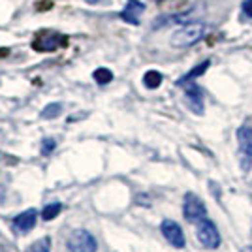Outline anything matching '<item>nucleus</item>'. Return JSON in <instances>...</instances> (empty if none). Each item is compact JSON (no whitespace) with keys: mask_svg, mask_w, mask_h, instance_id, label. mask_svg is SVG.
<instances>
[{"mask_svg":"<svg viewBox=\"0 0 252 252\" xmlns=\"http://www.w3.org/2000/svg\"><path fill=\"white\" fill-rule=\"evenodd\" d=\"M205 34H207V27L203 23H187L171 34L169 43L175 49H187V47H192L194 43L200 42Z\"/></svg>","mask_w":252,"mask_h":252,"instance_id":"1","label":"nucleus"},{"mask_svg":"<svg viewBox=\"0 0 252 252\" xmlns=\"http://www.w3.org/2000/svg\"><path fill=\"white\" fill-rule=\"evenodd\" d=\"M237 160L243 173L252 169V126L249 125L237 128Z\"/></svg>","mask_w":252,"mask_h":252,"instance_id":"2","label":"nucleus"},{"mask_svg":"<svg viewBox=\"0 0 252 252\" xmlns=\"http://www.w3.org/2000/svg\"><path fill=\"white\" fill-rule=\"evenodd\" d=\"M68 252H96L98 241L89 230H74L66 239Z\"/></svg>","mask_w":252,"mask_h":252,"instance_id":"3","label":"nucleus"},{"mask_svg":"<svg viewBox=\"0 0 252 252\" xmlns=\"http://www.w3.org/2000/svg\"><path fill=\"white\" fill-rule=\"evenodd\" d=\"M183 215L190 224H198L200 220L207 219V207L205 203L201 201V198H198L196 194H185V203H183Z\"/></svg>","mask_w":252,"mask_h":252,"instance_id":"4","label":"nucleus"},{"mask_svg":"<svg viewBox=\"0 0 252 252\" xmlns=\"http://www.w3.org/2000/svg\"><path fill=\"white\" fill-rule=\"evenodd\" d=\"M196 233H198V239L205 249L215 251V249L220 247V233L217 230L215 222L209 220V219H203L196 224Z\"/></svg>","mask_w":252,"mask_h":252,"instance_id":"5","label":"nucleus"},{"mask_svg":"<svg viewBox=\"0 0 252 252\" xmlns=\"http://www.w3.org/2000/svg\"><path fill=\"white\" fill-rule=\"evenodd\" d=\"M160 231H162V235L166 237V241H168L171 247H175V249H183V247L187 245V239H185L183 228H181L175 220L166 219V220L162 222V226H160Z\"/></svg>","mask_w":252,"mask_h":252,"instance_id":"6","label":"nucleus"},{"mask_svg":"<svg viewBox=\"0 0 252 252\" xmlns=\"http://www.w3.org/2000/svg\"><path fill=\"white\" fill-rule=\"evenodd\" d=\"M183 87H185V98L189 102V107L196 115H201L203 113V91L194 81L183 85Z\"/></svg>","mask_w":252,"mask_h":252,"instance_id":"7","label":"nucleus"},{"mask_svg":"<svg viewBox=\"0 0 252 252\" xmlns=\"http://www.w3.org/2000/svg\"><path fill=\"white\" fill-rule=\"evenodd\" d=\"M143 11H145V4L141 0H128L123 11L119 13V17L128 25L136 27V25H139V17H141Z\"/></svg>","mask_w":252,"mask_h":252,"instance_id":"8","label":"nucleus"},{"mask_svg":"<svg viewBox=\"0 0 252 252\" xmlns=\"http://www.w3.org/2000/svg\"><path fill=\"white\" fill-rule=\"evenodd\" d=\"M36 219H38V211L36 209H27L19 213L13 220H11V226L13 230L19 231V233H29V231L36 226Z\"/></svg>","mask_w":252,"mask_h":252,"instance_id":"9","label":"nucleus"},{"mask_svg":"<svg viewBox=\"0 0 252 252\" xmlns=\"http://www.w3.org/2000/svg\"><path fill=\"white\" fill-rule=\"evenodd\" d=\"M66 42L63 34H57V32H43L38 40H34V49L38 51H53L57 47H61Z\"/></svg>","mask_w":252,"mask_h":252,"instance_id":"10","label":"nucleus"},{"mask_svg":"<svg viewBox=\"0 0 252 252\" xmlns=\"http://www.w3.org/2000/svg\"><path fill=\"white\" fill-rule=\"evenodd\" d=\"M209 66H211V63L209 61H203V63H200L198 66H194L190 72H187V74L183 75L181 79L177 81V85L179 87H183V85H187V83H190V81H194L196 77H200V75H203L207 70H209Z\"/></svg>","mask_w":252,"mask_h":252,"instance_id":"11","label":"nucleus"},{"mask_svg":"<svg viewBox=\"0 0 252 252\" xmlns=\"http://www.w3.org/2000/svg\"><path fill=\"white\" fill-rule=\"evenodd\" d=\"M162 74L160 72H157V70H149L147 74L143 75V85L147 87V89H151V91H155V89H158L160 85H162Z\"/></svg>","mask_w":252,"mask_h":252,"instance_id":"12","label":"nucleus"},{"mask_svg":"<svg viewBox=\"0 0 252 252\" xmlns=\"http://www.w3.org/2000/svg\"><path fill=\"white\" fill-rule=\"evenodd\" d=\"M61 113H63V104H61V102H53V104H47L43 107V111L40 117L45 119V121H51V119H57Z\"/></svg>","mask_w":252,"mask_h":252,"instance_id":"13","label":"nucleus"},{"mask_svg":"<svg viewBox=\"0 0 252 252\" xmlns=\"http://www.w3.org/2000/svg\"><path fill=\"white\" fill-rule=\"evenodd\" d=\"M63 211V203H59V201H53L49 205H45L42 211V219L43 220H53V219H57L59 217V213Z\"/></svg>","mask_w":252,"mask_h":252,"instance_id":"14","label":"nucleus"},{"mask_svg":"<svg viewBox=\"0 0 252 252\" xmlns=\"http://www.w3.org/2000/svg\"><path fill=\"white\" fill-rule=\"evenodd\" d=\"M27 252H51V237H42V239L34 241L27 249Z\"/></svg>","mask_w":252,"mask_h":252,"instance_id":"15","label":"nucleus"},{"mask_svg":"<svg viewBox=\"0 0 252 252\" xmlns=\"http://www.w3.org/2000/svg\"><path fill=\"white\" fill-rule=\"evenodd\" d=\"M93 77H94V81L98 85H107L113 81V72L107 70V68H98V70H94Z\"/></svg>","mask_w":252,"mask_h":252,"instance_id":"16","label":"nucleus"},{"mask_svg":"<svg viewBox=\"0 0 252 252\" xmlns=\"http://www.w3.org/2000/svg\"><path fill=\"white\" fill-rule=\"evenodd\" d=\"M55 149H57V139H53V137H43L42 147H40L43 157H51V153Z\"/></svg>","mask_w":252,"mask_h":252,"instance_id":"17","label":"nucleus"},{"mask_svg":"<svg viewBox=\"0 0 252 252\" xmlns=\"http://www.w3.org/2000/svg\"><path fill=\"white\" fill-rule=\"evenodd\" d=\"M241 11L247 19H252V0H243Z\"/></svg>","mask_w":252,"mask_h":252,"instance_id":"18","label":"nucleus"},{"mask_svg":"<svg viewBox=\"0 0 252 252\" xmlns=\"http://www.w3.org/2000/svg\"><path fill=\"white\" fill-rule=\"evenodd\" d=\"M241 252H252V247H251V245H249V247H243Z\"/></svg>","mask_w":252,"mask_h":252,"instance_id":"19","label":"nucleus"},{"mask_svg":"<svg viewBox=\"0 0 252 252\" xmlns=\"http://www.w3.org/2000/svg\"><path fill=\"white\" fill-rule=\"evenodd\" d=\"M89 4H98V2H102V0H87Z\"/></svg>","mask_w":252,"mask_h":252,"instance_id":"20","label":"nucleus"}]
</instances>
